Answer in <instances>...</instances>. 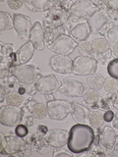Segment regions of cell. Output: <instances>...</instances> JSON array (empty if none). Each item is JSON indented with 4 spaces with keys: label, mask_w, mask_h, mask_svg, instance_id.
<instances>
[{
    "label": "cell",
    "mask_w": 118,
    "mask_h": 157,
    "mask_svg": "<svg viewBox=\"0 0 118 157\" xmlns=\"http://www.w3.org/2000/svg\"><path fill=\"white\" fill-rule=\"evenodd\" d=\"M58 3V1H54V0H29L25 2L29 10L33 13L47 12Z\"/></svg>",
    "instance_id": "cell-19"
},
{
    "label": "cell",
    "mask_w": 118,
    "mask_h": 157,
    "mask_svg": "<svg viewBox=\"0 0 118 157\" xmlns=\"http://www.w3.org/2000/svg\"><path fill=\"white\" fill-rule=\"evenodd\" d=\"M47 116L49 119L55 121H63L71 113L72 104L70 101L64 99H51L46 103Z\"/></svg>",
    "instance_id": "cell-5"
},
{
    "label": "cell",
    "mask_w": 118,
    "mask_h": 157,
    "mask_svg": "<svg viewBox=\"0 0 118 157\" xmlns=\"http://www.w3.org/2000/svg\"><path fill=\"white\" fill-rule=\"evenodd\" d=\"M117 150H118V147H117Z\"/></svg>",
    "instance_id": "cell-47"
},
{
    "label": "cell",
    "mask_w": 118,
    "mask_h": 157,
    "mask_svg": "<svg viewBox=\"0 0 118 157\" xmlns=\"http://www.w3.org/2000/svg\"><path fill=\"white\" fill-rule=\"evenodd\" d=\"M5 102L7 105H11L15 107H21L25 103V97L17 90H11L7 93Z\"/></svg>",
    "instance_id": "cell-26"
},
{
    "label": "cell",
    "mask_w": 118,
    "mask_h": 157,
    "mask_svg": "<svg viewBox=\"0 0 118 157\" xmlns=\"http://www.w3.org/2000/svg\"><path fill=\"white\" fill-rule=\"evenodd\" d=\"M23 119V111L19 107L3 105L0 108V123L5 127H14Z\"/></svg>",
    "instance_id": "cell-10"
},
{
    "label": "cell",
    "mask_w": 118,
    "mask_h": 157,
    "mask_svg": "<svg viewBox=\"0 0 118 157\" xmlns=\"http://www.w3.org/2000/svg\"><path fill=\"white\" fill-rule=\"evenodd\" d=\"M71 104H72L71 115L73 117V119L77 123H84L87 120V117L88 116V109L75 101H72Z\"/></svg>",
    "instance_id": "cell-25"
},
{
    "label": "cell",
    "mask_w": 118,
    "mask_h": 157,
    "mask_svg": "<svg viewBox=\"0 0 118 157\" xmlns=\"http://www.w3.org/2000/svg\"><path fill=\"white\" fill-rule=\"evenodd\" d=\"M11 29H14L13 16H11L8 12L0 11V32H4Z\"/></svg>",
    "instance_id": "cell-29"
},
{
    "label": "cell",
    "mask_w": 118,
    "mask_h": 157,
    "mask_svg": "<svg viewBox=\"0 0 118 157\" xmlns=\"http://www.w3.org/2000/svg\"><path fill=\"white\" fill-rule=\"evenodd\" d=\"M60 86H61V82L53 74L39 77L37 78V81L33 83L36 91L45 96L52 95L53 93L58 91L59 88H60Z\"/></svg>",
    "instance_id": "cell-8"
},
{
    "label": "cell",
    "mask_w": 118,
    "mask_h": 157,
    "mask_svg": "<svg viewBox=\"0 0 118 157\" xmlns=\"http://www.w3.org/2000/svg\"><path fill=\"white\" fill-rule=\"evenodd\" d=\"M116 134H117V136H118V131H116Z\"/></svg>",
    "instance_id": "cell-46"
},
{
    "label": "cell",
    "mask_w": 118,
    "mask_h": 157,
    "mask_svg": "<svg viewBox=\"0 0 118 157\" xmlns=\"http://www.w3.org/2000/svg\"><path fill=\"white\" fill-rule=\"evenodd\" d=\"M78 51L83 56H92V42L88 40L80 41L78 43Z\"/></svg>",
    "instance_id": "cell-31"
},
{
    "label": "cell",
    "mask_w": 118,
    "mask_h": 157,
    "mask_svg": "<svg viewBox=\"0 0 118 157\" xmlns=\"http://www.w3.org/2000/svg\"><path fill=\"white\" fill-rule=\"evenodd\" d=\"M105 78L103 77L100 74H92V75L88 76L87 78V83L90 86V88L96 90H100L101 88H103V85H104Z\"/></svg>",
    "instance_id": "cell-27"
},
{
    "label": "cell",
    "mask_w": 118,
    "mask_h": 157,
    "mask_svg": "<svg viewBox=\"0 0 118 157\" xmlns=\"http://www.w3.org/2000/svg\"><path fill=\"white\" fill-rule=\"evenodd\" d=\"M91 29L88 24L86 22H83L80 24H77L76 26H74L70 29V34L71 36L76 39L78 41H84L87 40L88 37L90 36L91 34Z\"/></svg>",
    "instance_id": "cell-21"
},
{
    "label": "cell",
    "mask_w": 118,
    "mask_h": 157,
    "mask_svg": "<svg viewBox=\"0 0 118 157\" xmlns=\"http://www.w3.org/2000/svg\"><path fill=\"white\" fill-rule=\"evenodd\" d=\"M114 117H115V114L111 109L106 110V111L103 112V118H104V121L107 122V123L112 122L113 119H114Z\"/></svg>",
    "instance_id": "cell-38"
},
{
    "label": "cell",
    "mask_w": 118,
    "mask_h": 157,
    "mask_svg": "<svg viewBox=\"0 0 118 157\" xmlns=\"http://www.w3.org/2000/svg\"><path fill=\"white\" fill-rule=\"evenodd\" d=\"M97 70V61L92 56L80 55L74 59L73 74L77 76H90Z\"/></svg>",
    "instance_id": "cell-9"
},
{
    "label": "cell",
    "mask_w": 118,
    "mask_h": 157,
    "mask_svg": "<svg viewBox=\"0 0 118 157\" xmlns=\"http://www.w3.org/2000/svg\"><path fill=\"white\" fill-rule=\"evenodd\" d=\"M78 47V42L69 34H61L51 44L47 45V48L53 53L58 55L69 56Z\"/></svg>",
    "instance_id": "cell-7"
},
{
    "label": "cell",
    "mask_w": 118,
    "mask_h": 157,
    "mask_svg": "<svg viewBox=\"0 0 118 157\" xmlns=\"http://www.w3.org/2000/svg\"><path fill=\"white\" fill-rule=\"evenodd\" d=\"M34 50H36V47H34V45L30 40L26 43H24L17 51L18 65L27 64L33 57Z\"/></svg>",
    "instance_id": "cell-20"
},
{
    "label": "cell",
    "mask_w": 118,
    "mask_h": 157,
    "mask_svg": "<svg viewBox=\"0 0 118 157\" xmlns=\"http://www.w3.org/2000/svg\"><path fill=\"white\" fill-rule=\"evenodd\" d=\"M29 40L31 41L36 49L42 51L45 47V32H44L43 25L41 22H34L30 33Z\"/></svg>",
    "instance_id": "cell-17"
},
{
    "label": "cell",
    "mask_w": 118,
    "mask_h": 157,
    "mask_svg": "<svg viewBox=\"0 0 118 157\" xmlns=\"http://www.w3.org/2000/svg\"><path fill=\"white\" fill-rule=\"evenodd\" d=\"M112 56V53H111V50L110 51H108L104 54H101V55H98V56H96V61L98 62H100L102 65L103 64H105V63H108L110 60V57Z\"/></svg>",
    "instance_id": "cell-36"
},
{
    "label": "cell",
    "mask_w": 118,
    "mask_h": 157,
    "mask_svg": "<svg viewBox=\"0 0 118 157\" xmlns=\"http://www.w3.org/2000/svg\"><path fill=\"white\" fill-rule=\"evenodd\" d=\"M67 21H69L68 9L59 2L49 11H47L43 18V27L55 29L65 26Z\"/></svg>",
    "instance_id": "cell-4"
},
{
    "label": "cell",
    "mask_w": 118,
    "mask_h": 157,
    "mask_svg": "<svg viewBox=\"0 0 118 157\" xmlns=\"http://www.w3.org/2000/svg\"><path fill=\"white\" fill-rule=\"evenodd\" d=\"M1 136V150L0 154L14 155L21 153L27 146V142L17 135H7L4 136L2 132Z\"/></svg>",
    "instance_id": "cell-6"
},
{
    "label": "cell",
    "mask_w": 118,
    "mask_h": 157,
    "mask_svg": "<svg viewBox=\"0 0 118 157\" xmlns=\"http://www.w3.org/2000/svg\"><path fill=\"white\" fill-rule=\"evenodd\" d=\"M117 137L118 136L114 128L106 125L102 128L101 131H100V134H98L100 145L108 151L114 150L117 144Z\"/></svg>",
    "instance_id": "cell-15"
},
{
    "label": "cell",
    "mask_w": 118,
    "mask_h": 157,
    "mask_svg": "<svg viewBox=\"0 0 118 157\" xmlns=\"http://www.w3.org/2000/svg\"><path fill=\"white\" fill-rule=\"evenodd\" d=\"M61 93L68 97H80L83 96L86 88L84 83L73 78H64L61 81V86L59 88Z\"/></svg>",
    "instance_id": "cell-12"
},
{
    "label": "cell",
    "mask_w": 118,
    "mask_h": 157,
    "mask_svg": "<svg viewBox=\"0 0 118 157\" xmlns=\"http://www.w3.org/2000/svg\"><path fill=\"white\" fill-rule=\"evenodd\" d=\"M13 25L20 38H28L30 36L33 25L29 16L21 13L13 14Z\"/></svg>",
    "instance_id": "cell-13"
},
{
    "label": "cell",
    "mask_w": 118,
    "mask_h": 157,
    "mask_svg": "<svg viewBox=\"0 0 118 157\" xmlns=\"http://www.w3.org/2000/svg\"><path fill=\"white\" fill-rule=\"evenodd\" d=\"M88 122H90L91 127L95 128V130L100 132L102 126L104 125V118H103V113L100 109H92L88 110Z\"/></svg>",
    "instance_id": "cell-24"
},
{
    "label": "cell",
    "mask_w": 118,
    "mask_h": 157,
    "mask_svg": "<svg viewBox=\"0 0 118 157\" xmlns=\"http://www.w3.org/2000/svg\"><path fill=\"white\" fill-rule=\"evenodd\" d=\"M54 157H62V156H65V157H72V155L70 153H68V152L64 151V150H60L58 152H54L53 154Z\"/></svg>",
    "instance_id": "cell-41"
},
{
    "label": "cell",
    "mask_w": 118,
    "mask_h": 157,
    "mask_svg": "<svg viewBox=\"0 0 118 157\" xmlns=\"http://www.w3.org/2000/svg\"><path fill=\"white\" fill-rule=\"evenodd\" d=\"M74 60L65 55H53L49 59V66L53 71L58 74H71L73 73Z\"/></svg>",
    "instance_id": "cell-14"
},
{
    "label": "cell",
    "mask_w": 118,
    "mask_h": 157,
    "mask_svg": "<svg viewBox=\"0 0 118 157\" xmlns=\"http://www.w3.org/2000/svg\"><path fill=\"white\" fill-rule=\"evenodd\" d=\"M92 155H100V156H104L105 155V153H104V152H103L102 150H100V148H97V147H96V149H93V151L92 152Z\"/></svg>",
    "instance_id": "cell-44"
},
{
    "label": "cell",
    "mask_w": 118,
    "mask_h": 157,
    "mask_svg": "<svg viewBox=\"0 0 118 157\" xmlns=\"http://www.w3.org/2000/svg\"><path fill=\"white\" fill-rule=\"evenodd\" d=\"M98 8L100 9L87 20V23L88 24V26H90L91 32L92 33H100L103 29V28H104L110 21V18L108 17L107 13L104 10H102L101 7H98Z\"/></svg>",
    "instance_id": "cell-16"
},
{
    "label": "cell",
    "mask_w": 118,
    "mask_h": 157,
    "mask_svg": "<svg viewBox=\"0 0 118 157\" xmlns=\"http://www.w3.org/2000/svg\"><path fill=\"white\" fill-rule=\"evenodd\" d=\"M107 74L110 78L118 80V58L110 60L107 64Z\"/></svg>",
    "instance_id": "cell-33"
},
{
    "label": "cell",
    "mask_w": 118,
    "mask_h": 157,
    "mask_svg": "<svg viewBox=\"0 0 118 157\" xmlns=\"http://www.w3.org/2000/svg\"><path fill=\"white\" fill-rule=\"evenodd\" d=\"M69 137V131L63 129H53L48 131V132L43 137L44 142L53 148H62L67 145Z\"/></svg>",
    "instance_id": "cell-11"
},
{
    "label": "cell",
    "mask_w": 118,
    "mask_h": 157,
    "mask_svg": "<svg viewBox=\"0 0 118 157\" xmlns=\"http://www.w3.org/2000/svg\"><path fill=\"white\" fill-rule=\"evenodd\" d=\"M106 39L110 44H115L118 42V24L112 25L107 29Z\"/></svg>",
    "instance_id": "cell-32"
},
{
    "label": "cell",
    "mask_w": 118,
    "mask_h": 157,
    "mask_svg": "<svg viewBox=\"0 0 118 157\" xmlns=\"http://www.w3.org/2000/svg\"><path fill=\"white\" fill-rule=\"evenodd\" d=\"M96 137L93 128L83 123H78L69 130L67 146L72 153L80 154L92 149Z\"/></svg>",
    "instance_id": "cell-1"
},
{
    "label": "cell",
    "mask_w": 118,
    "mask_h": 157,
    "mask_svg": "<svg viewBox=\"0 0 118 157\" xmlns=\"http://www.w3.org/2000/svg\"><path fill=\"white\" fill-rule=\"evenodd\" d=\"M101 96L98 93V90L88 88L85 90L83 94V100L88 109H100V100Z\"/></svg>",
    "instance_id": "cell-22"
},
{
    "label": "cell",
    "mask_w": 118,
    "mask_h": 157,
    "mask_svg": "<svg viewBox=\"0 0 118 157\" xmlns=\"http://www.w3.org/2000/svg\"><path fill=\"white\" fill-rule=\"evenodd\" d=\"M103 90L107 94H116L118 92V80L110 77L105 78Z\"/></svg>",
    "instance_id": "cell-30"
},
{
    "label": "cell",
    "mask_w": 118,
    "mask_h": 157,
    "mask_svg": "<svg viewBox=\"0 0 118 157\" xmlns=\"http://www.w3.org/2000/svg\"><path fill=\"white\" fill-rule=\"evenodd\" d=\"M113 107L118 111V92L116 93L115 98H114V101H113Z\"/></svg>",
    "instance_id": "cell-45"
},
{
    "label": "cell",
    "mask_w": 118,
    "mask_h": 157,
    "mask_svg": "<svg viewBox=\"0 0 118 157\" xmlns=\"http://www.w3.org/2000/svg\"><path fill=\"white\" fill-rule=\"evenodd\" d=\"M24 104L25 109L37 120H43L47 116V106L45 103L38 102L30 98V99H28V102L24 103Z\"/></svg>",
    "instance_id": "cell-18"
},
{
    "label": "cell",
    "mask_w": 118,
    "mask_h": 157,
    "mask_svg": "<svg viewBox=\"0 0 118 157\" xmlns=\"http://www.w3.org/2000/svg\"><path fill=\"white\" fill-rule=\"evenodd\" d=\"M111 53H112V56L118 58V42L113 44V46L111 47Z\"/></svg>",
    "instance_id": "cell-42"
},
{
    "label": "cell",
    "mask_w": 118,
    "mask_h": 157,
    "mask_svg": "<svg viewBox=\"0 0 118 157\" xmlns=\"http://www.w3.org/2000/svg\"><path fill=\"white\" fill-rule=\"evenodd\" d=\"M1 54L3 57H6V58H9L10 56L12 55L14 52V45L12 43H3L1 42Z\"/></svg>",
    "instance_id": "cell-34"
},
{
    "label": "cell",
    "mask_w": 118,
    "mask_h": 157,
    "mask_svg": "<svg viewBox=\"0 0 118 157\" xmlns=\"http://www.w3.org/2000/svg\"><path fill=\"white\" fill-rule=\"evenodd\" d=\"M37 132H38V135H41L42 136H45V135L48 132V129L45 127V125L39 124L37 127Z\"/></svg>",
    "instance_id": "cell-39"
},
{
    "label": "cell",
    "mask_w": 118,
    "mask_h": 157,
    "mask_svg": "<svg viewBox=\"0 0 118 157\" xmlns=\"http://www.w3.org/2000/svg\"><path fill=\"white\" fill-rule=\"evenodd\" d=\"M102 3L105 5L106 13L110 20L118 22V0H107V1H102Z\"/></svg>",
    "instance_id": "cell-28"
},
{
    "label": "cell",
    "mask_w": 118,
    "mask_h": 157,
    "mask_svg": "<svg viewBox=\"0 0 118 157\" xmlns=\"http://www.w3.org/2000/svg\"><path fill=\"white\" fill-rule=\"evenodd\" d=\"M111 123H112V127L114 128L115 131H118V111H117V113L115 114L114 119H113V121Z\"/></svg>",
    "instance_id": "cell-43"
},
{
    "label": "cell",
    "mask_w": 118,
    "mask_h": 157,
    "mask_svg": "<svg viewBox=\"0 0 118 157\" xmlns=\"http://www.w3.org/2000/svg\"><path fill=\"white\" fill-rule=\"evenodd\" d=\"M12 75L23 85L32 86L39 77H41L39 69L33 64H21L10 69Z\"/></svg>",
    "instance_id": "cell-3"
},
{
    "label": "cell",
    "mask_w": 118,
    "mask_h": 157,
    "mask_svg": "<svg viewBox=\"0 0 118 157\" xmlns=\"http://www.w3.org/2000/svg\"><path fill=\"white\" fill-rule=\"evenodd\" d=\"M8 6L11 8L12 10H18V9H21L22 6L25 4L24 1H15V0H8L7 1Z\"/></svg>",
    "instance_id": "cell-37"
},
{
    "label": "cell",
    "mask_w": 118,
    "mask_h": 157,
    "mask_svg": "<svg viewBox=\"0 0 118 157\" xmlns=\"http://www.w3.org/2000/svg\"><path fill=\"white\" fill-rule=\"evenodd\" d=\"M111 44L109 41L104 37H97L95 40L92 41V54L95 56L101 55L108 51L111 50Z\"/></svg>",
    "instance_id": "cell-23"
},
{
    "label": "cell",
    "mask_w": 118,
    "mask_h": 157,
    "mask_svg": "<svg viewBox=\"0 0 118 157\" xmlns=\"http://www.w3.org/2000/svg\"><path fill=\"white\" fill-rule=\"evenodd\" d=\"M0 90H1V94H0V102H3V101H5V98H6L8 91L6 90V87H5V86L2 85V83H1V86H0Z\"/></svg>",
    "instance_id": "cell-40"
},
{
    "label": "cell",
    "mask_w": 118,
    "mask_h": 157,
    "mask_svg": "<svg viewBox=\"0 0 118 157\" xmlns=\"http://www.w3.org/2000/svg\"><path fill=\"white\" fill-rule=\"evenodd\" d=\"M29 134V129L28 126L23 125V124H19L16 128H15V135H17L20 137H26Z\"/></svg>",
    "instance_id": "cell-35"
},
{
    "label": "cell",
    "mask_w": 118,
    "mask_h": 157,
    "mask_svg": "<svg viewBox=\"0 0 118 157\" xmlns=\"http://www.w3.org/2000/svg\"><path fill=\"white\" fill-rule=\"evenodd\" d=\"M100 9L97 5L90 0H79L72 2L68 8L69 21H77L80 19H88Z\"/></svg>",
    "instance_id": "cell-2"
}]
</instances>
